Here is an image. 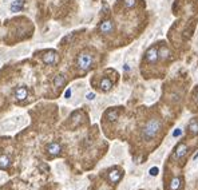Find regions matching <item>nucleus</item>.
<instances>
[{
  "instance_id": "1",
  "label": "nucleus",
  "mask_w": 198,
  "mask_h": 190,
  "mask_svg": "<svg viewBox=\"0 0 198 190\" xmlns=\"http://www.w3.org/2000/svg\"><path fill=\"white\" fill-rule=\"evenodd\" d=\"M161 127H162L161 119L151 118L150 121H147V123L145 124V127H143V130H142L143 139H146V141H148V139H153L158 133H159Z\"/></svg>"
},
{
  "instance_id": "2",
  "label": "nucleus",
  "mask_w": 198,
  "mask_h": 190,
  "mask_svg": "<svg viewBox=\"0 0 198 190\" xmlns=\"http://www.w3.org/2000/svg\"><path fill=\"white\" fill-rule=\"evenodd\" d=\"M94 64V56L90 52H81L76 58V66L81 71H88Z\"/></svg>"
},
{
  "instance_id": "3",
  "label": "nucleus",
  "mask_w": 198,
  "mask_h": 190,
  "mask_svg": "<svg viewBox=\"0 0 198 190\" xmlns=\"http://www.w3.org/2000/svg\"><path fill=\"white\" fill-rule=\"evenodd\" d=\"M159 58V54H158V48L155 46H151L150 48L145 52V59L147 63H155Z\"/></svg>"
},
{
  "instance_id": "4",
  "label": "nucleus",
  "mask_w": 198,
  "mask_h": 190,
  "mask_svg": "<svg viewBox=\"0 0 198 190\" xmlns=\"http://www.w3.org/2000/svg\"><path fill=\"white\" fill-rule=\"evenodd\" d=\"M43 63L48 64V66H54L58 63V54L55 51H47L43 55Z\"/></svg>"
},
{
  "instance_id": "5",
  "label": "nucleus",
  "mask_w": 198,
  "mask_h": 190,
  "mask_svg": "<svg viewBox=\"0 0 198 190\" xmlns=\"http://www.w3.org/2000/svg\"><path fill=\"white\" fill-rule=\"evenodd\" d=\"M99 31L101 34L103 35H108L114 31V23L110 20V19H106V20H103L101 24H99Z\"/></svg>"
},
{
  "instance_id": "6",
  "label": "nucleus",
  "mask_w": 198,
  "mask_h": 190,
  "mask_svg": "<svg viewBox=\"0 0 198 190\" xmlns=\"http://www.w3.org/2000/svg\"><path fill=\"white\" fill-rule=\"evenodd\" d=\"M13 97L16 101H24L28 97V90L26 86H18L13 90Z\"/></svg>"
},
{
  "instance_id": "7",
  "label": "nucleus",
  "mask_w": 198,
  "mask_h": 190,
  "mask_svg": "<svg viewBox=\"0 0 198 190\" xmlns=\"http://www.w3.org/2000/svg\"><path fill=\"white\" fill-rule=\"evenodd\" d=\"M46 150H47V153L50 154V156L56 157V156H59V154H60V151H62V146H60V145H59L58 142H51V143H48V145H47Z\"/></svg>"
},
{
  "instance_id": "8",
  "label": "nucleus",
  "mask_w": 198,
  "mask_h": 190,
  "mask_svg": "<svg viewBox=\"0 0 198 190\" xmlns=\"http://www.w3.org/2000/svg\"><path fill=\"white\" fill-rule=\"evenodd\" d=\"M186 153H187V146L185 143H180L177 146V149H175V151H174V157L175 159H181L182 157H185L186 156Z\"/></svg>"
},
{
  "instance_id": "9",
  "label": "nucleus",
  "mask_w": 198,
  "mask_h": 190,
  "mask_svg": "<svg viewBox=\"0 0 198 190\" xmlns=\"http://www.w3.org/2000/svg\"><path fill=\"white\" fill-rule=\"evenodd\" d=\"M121 178H122V172H121V170H118V169L110 170V173H108V179H110V182L117 183V182H119Z\"/></svg>"
},
{
  "instance_id": "10",
  "label": "nucleus",
  "mask_w": 198,
  "mask_h": 190,
  "mask_svg": "<svg viewBox=\"0 0 198 190\" xmlns=\"http://www.w3.org/2000/svg\"><path fill=\"white\" fill-rule=\"evenodd\" d=\"M158 54H159V58H162L163 61L169 59V58H170V55H171L169 47L165 46V44H162V46H161L159 48H158Z\"/></svg>"
},
{
  "instance_id": "11",
  "label": "nucleus",
  "mask_w": 198,
  "mask_h": 190,
  "mask_svg": "<svg viewBox=\"0 0 198 190\" xmlns=\"http://www.w3.org/2000/svg\"><path fill=\"white\" fill-rule=\"evenodd\" d=\"M187 129H189L191 135H197V134H198V118H193L191 121L189 122Z\"/></svg>"
},
{
  "instance_id": "12",
  "label": "nucleus",
  "mask_w": 198,
  "mask_h": 190,
  "mask_svg": "<svg viewBox=\"0 0 198 190\" xmlns=\"http://www.w3.org/2000/svg\"><path fill=\"white\" fill-rule=\"evenodd\" d=\"M99 87H101L102 91H108V90H111V87H112V82L108 78H103L101 81V83H99Z\"/></svg>"
},
{
  "instance_id": "13",
  "label": "nucleus",
  "mask_w": 198,
  "mask_h": 190,
  "mask_svg": "<svg viewBox=\"0 0 198 190\" xmlns=\"http://www.w3.org/2000/svg\"><path fill=\"white\" fill-rule=\"evenodd\" d=\"M24 7V2L23 0H15L11 4V12H19L22 11V8Z\"/></svg>"
},
{
  "instance_id": "14",
  "label": "nucleus",
  "mask_w": 198,
  "mask_h": 190,
  "mask_svg": "<svg viewBox=\"0 0 198 190\" xmlns=\"http://www.w3.org/2000/svg\"><path fill=\"white\" fill-rule=\"evenodd\" d=\"M118 115H119V113H118V110H115V108H111V110H108V111L106 113V118L110 122H115L118 119Z\"/></svg>"
},
{
  "instance_id": "15",
  "label": "nucleus",
  "mask_w": 198,
  "mask_h": 190,
  "mask_svg": "<svg viewBox=\"0 0 198 190\" xmlns=\"http://www.w3.org/2000/svg\"><path fill=\"white\" fill-rule=\"evenodd\" d=\"M64 84H66V78H64L63 75H56L55 79H54V86L60 88V87L64 86Z\"/></svg>"
},
{
  "instance_id": "16",
  "label": "nucleus",
  "mask_w": 198,
  "mask_h": 190,
  "mask_svg": "<svg viewBox=\"0 0 198 190\" xmlns=\"http://www.w3.org/2000/svg\"><path fill=\"white\" fill-rule=\"evenodd\" d=\"M11 165V159L8 156H0V169H8Z\"/></svg>"
},
{
  "instance_id": "17",
  "label": "nucleus",
  "mask_w": 198,
  "mask_h": 190,
  "mask_svg": "<svg viewBox=\"0 0 198 190\" xmlns=\"http://www.w3.org/2000/svg\"><path fill=\"white\" fill-rule=\"evenodd\" d=\"M180 186H181V178L174 177L171 179V182H170V189L171 190H177V189H180Z\"/></svg>"
},
{
  "instance_id": "18",
  "label": "nucleus",
  "mask_w": 198,
  "mask_h": 190,
  "mask_svg": "<svg viewBox=\"0 0 198 190\" xmlns=\"http://www.w3.org/2000/svg\"><path fill=\"white\" fill-rule=\"evenodd\" d=\"M72 121H74V126H78L79 123H81L82 121V114L81 113H75V114H72Z\"/></svg>"
},
{
  "instance_id": "19",
  "label": "nucleus",
  "mask_w": 198,
  "mask_h": 190,
  "mask_svg": "<svg viewBox=\"0 0 198 190\" xmlns=\"http://www.w3.org/2000/svg\"><path fill=\"white\" fill-rule=\"evenodd\" d=\"M135 4H137V0H123L125 8H133V7H135Z\"/></svg>"
},
{
  "instance_id": "20",
  "label": "nucleus",
  "mask_w": 198,
  "mask_h": 190,
  "mask_svg": "<svg viewBox=\"0 0 198 190\" xmlns=\"http://www.w3.org/2000/svg\"><path fill=\"white\" fill-rule=\"evenodd\" d=\"M158 172H159V170H158V167H151L148 173H150V176L154 177V176H157V174H158Z\"/></svg>"
},
{
  "instance_id": "21",
  "label": "nucleus",
  "mask_w": 198,
  "mask_h": 190,
  "mask_svg": "<svg viewBox=\"0 0 198 190\" xmlns=\"http://www.w3.org/2000/svg\"><path fill=\"white\" fill-rule=\"evenodd\" d=\"M182 134V130L181 129H175L174 131H173V137H180Z\"/></svg>"
},
{
  "instance_id": "22",
  "label": "nucleus",
  "mask_w": 198,
  "mask_h": 190,
  "mask_svg": "<svg viewBox=\"0 0 198 190\" xmlns=\"http://www.w3.org/2000/svg\"><path fill=\"white\" fill-rule=\"evenodd\" d=\"M71 97V88H67L66 92H64V98H70Z\"/></svg>"
},
{
  "instance_id": "23",
  "label": "nucleus",
  "mask_w": 198,
  "mask_h": 190,
  "mask_svg": "<svg viewBox=\"0 0 198 190\" xmlns=\"http://www.w3.org/2000/svg\"><path fill=\"white\" fill-rule=\"evenodd\" d=\"M94 98H95V94H94V92H90V94H87V99H88V101H92Z\"/></svg>"
},
{
  "instance_id": "24",
  "label": "nucleus",
  "mask_w": 198,
  "mask_h": 190,
  "mask_svg": "<svg viewBox=\"0 0 198 190\" xmlns=\"http://www.w3.org/2000/svg\"><path fill=\"white\" fill-rule=\"evenodd\" d=\"M194 101L198 104V90H195V92H194Z\"/></svg>"
},
{
  "instance_id": "25",
  "label": "nucleus",
  "mask_w": 198,
  "mask_h": 190,
  "mask_svg": "<svg viewBox=\"0 0 198 190\" xmlns=\"http://www.w3.org/2000/svg\"><path fill=\"white\" fill-rule=\"evenodd\" d=\"M198 158V154H195V156H194V159H197Z\"/></svg>"
},
{
  "instance_id": "26",
  "label": "nucleus",
  "mask_w": 198,
  "mask_h": 190,
  "mask_svg": "<svg viewBox=\"0 0 198 190\" xmlns=\"http://www.w3.org/2000/svg\"><path fill=\"white\" fill-rule=\"evenodd\" d=\"M197 3H198V0H197Z\"/></svg>"
}]
</instances>
